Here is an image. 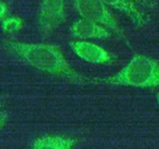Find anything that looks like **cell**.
Returning <instances> with one entry per match:
<instances>
[{
  "instance_id": "obj_1",
  "label": "cell",
  "mask_w": 159,
  "mask_h": 149,
  "mask_svg": "<svg viewBox=\"0 0 159 149\" xmlns=\"http://www.w3.org/2000/svg\"><path fill=\"white\" fill-rule=\"evenodd\" d=\"M8 48L20 59L39 71L66 77L75 81L83 80L70 66L61 49L53 45L12 41L8 43Z\"/></svg>"
},
{
  "instance_id": "obj_2",
  "label": "cell",
  "mask_w": 159,
  "mask_h": 149,
  "mask_svg": "<svg viewBox=\"0 0 159 149\" xmlns=\"http://www.w3.org/2000/svg\"><path fill=\"white\" fill-rule=\"evenodd\" d=\"M109 85L149 89L159 87V63L145 55L134 56L116 74L101 78Z\"/></svg>"
},
{
  "instance_id": "obj_3",
  "label": "cell",
  "mask_w": 159,
  "mask_h": 149,
  "mask_svg": "<svg viewBox=\"0 0 159 149\" xmlns=\"http://www.w3.org/2000/svg\"><path fill=\"white\" fill-rule=\"evenodd\" d=\"M74 3L82 19L94 21L111 32L121 35L116 20L101 0H74Z\"/></svg>"
},
{
  "instance_id": "obj_4",
  "label": "cell",
  "mask_w": 159,
  "mask_h": 149,
  "mask_svg": "<svg viewBox=\"0 0 159 149\" xmlns=\"http://www.w3.org/2000/svg\"><path fill=\"white\" fill-rule=\"evenodd\" d=\"M65 19L64 0H41L39 24L45 33L57 28Z\"/></svg>"
},
{
  "instance_id": "obj_5",
  "label": "cell",
  "mask_w": 159,
  "mask_h": 149,
  "mask_svg": "<svg viewBox=\"0 0 159 149\" xmlns=\"http://www.w3.org/2000/svg\"><path fill=\"white\" fill-rule=\"evenodd\" d=\"M70 47L85 62L94 64H106L113 62V56L106 49L87 40L72 41Z\"/></svg>"
},
{
  "instance_id": "obj_6",
  "label": "cell",
  "mask_w": 159,
  "mask_h": 149,
  "mask_svg": "<svg viewBox=\"0 0 159 149\" xmlns=\"http://www.w3.org/2000/svg\"><path fill=\"white\" fill-rule=\"evenodd\" d=\"M70 31L73 35L81 38L82 40L108 39L112 36V32L105 27L82 18L72 24Z\"/></svg>"
},
{
  "instance_id": "obj_7",
  "label": "cell",
  "mask_w": 159,
  "mask_h": 149,
  "mask_svg": "<svg viewBox=\"0 0 159 149\" xmlns=\"http://www.w3.org/2000/svg\"><path fill=\"white\" fill-rule=\"evenodd\" d=\"M107 7H110L124 13L137 26H143L148 21V17L140 8L134 0H101Z\"/></svg>"
},
{
  "instance_id": "obj_8",
  "label": "cell",
  "mask_w": 159,
  "mask_h": 149,
  "mask_svg": "<svg viewBox=\"0 0 159 149\" xmlns=\"http://www.w3.org/2000/svg\"><path fill=\"white\" fill-rule=\"evenodd\" d=\"M76 139L64 135H46L37 138L32 149H73Z\"/></svg>"
},
{
  "instance_id": "obj_9",
  "label": "cell",
  "mask_w": 159,
  "mask_h": 149,
  "mask_svg": "<svg viewBox=\"0 0 159 149\" xmlns=\"http://www.w3.org/2000/svg\"><path fill=\"white\" fill-rule=\"evenodd\" d=\"M23 27V21L19 17H7L1 23V28L5 34H14Z\"/></svg>"
},
{
  "instance_id": "obj_10",
  "label": "cell",
  "mask_w": 159,
  "mask_h": 149,
  "mask_svg": "<svg viewBox=\"0 0 159 149\" xmlns=\"http://www.w3.org/2000/svg\"><path fill=\"white\" fill-rule=\"evenodd\" d=\"M134 1L139 7L147 9H153L157 4V0H134Z\"/></svg>"
},
{
  "instance_id": "obj_11",
  "label": "cell",
  "mask_w": 159,
  "mask_h": 149,
  "mask_svg": "<svg viewBox=\"0 0 159 149\" xmlns=\"http://www.w3.org/2000/svg\"><path fill=\"white\" fill-rule=\"evenodd\" d=\"M7 12H8V8L7 4L3 0H0V20L5 19Z\"/></svg>"
},
{
  "instance_id": "obj_12",
  "label": "cell",
  "mask_w": 159,
  "mask_h": 149,
  "mask_svg": "<svg viewBox=\"0 0 159 149\" xmlns=\"http://www.w3.org/2000/svg\"><path fill=\"white\" fill-rule=\"evenodd\" d=\"M7 119V115L6 112H0V129L4 126L6 120Z\"/></svg>"
},
{
  "instance_id": "obj_13",
  "label": "cell",
  "mask_w": 159,
  "mask_h": 149,
  "mask_svg": "<svg viewBox=\"0 0 159 149\" xmlns=\"http://www.w3.org/2000/svg\"><path fill=\"white\" fill-rule=\"evenodd\" d=\"M157 103H158V105H159V93H158V95H157Z\"/></svg>"
}]
</instances>
